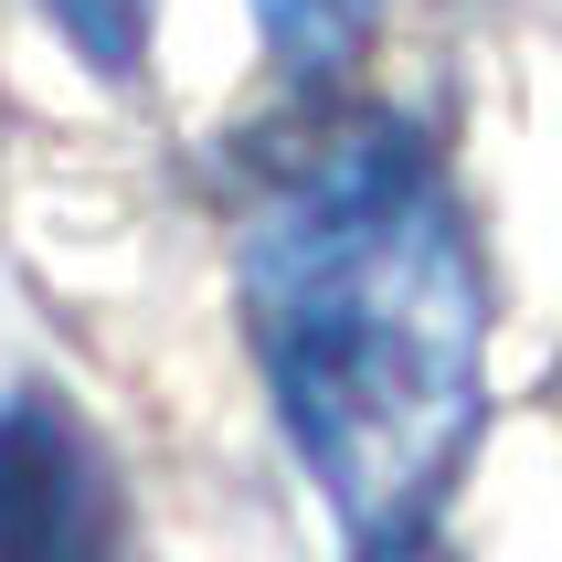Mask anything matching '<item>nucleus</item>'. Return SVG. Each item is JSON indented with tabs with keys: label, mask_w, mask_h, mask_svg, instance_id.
Masks as SVG:
<instances>
[{
	"label": "nucleus",
	"mask_w": 562,
	"mask_h": 562,
	"mask_svg": "<svg viewBox=\"0 0 562 562\" xmlns=\"http://www.w3.org/2000/svg\"><path fill=\"white\" fill-rule=\"evenodd\" d=\"M245 340L318 499L361 541L425 531L488 414V277L436 149L350 117L245 213Z\"/></svg>",
	"instance_id": "f257e3e1"
},
{
	"label": "nucleus",
	"mask_w": 562,
	"mask_h": 562,
	"mask_svg": "<svg viewBox=\"0 0 562 562\" xmlns=\"http://www.w3.org/2000/svg\"><path fill=\"white\" fill-rule=\"evenodd\" d=\"M0 562H138L117 457L54 382L0 393Z\"/></svg>",
	"instance_id": "f03ea898"
},
{
	"label": "nucleus",
	"mask_w": 562,
	"mask_h": 562,
	"mask_svg": "<svg viewBox=\"0 0 562 562\" xmlns=\"http://www.w3.org/2000/svg\"><path fill=\"white\" fill-rule=\"evenodd\" d=\"M255 32H266V54H277L286 86H340L372 54L382 0H255Z\"/></svg>",
	"instance_id": "7ed1b4c3"
},
{
	"label": "nucleus",
	"mask_w": 562,
	"mask_h": 562,
	"mask_svg": "<svg viewBox=\"0 0 562 562\" xmlns=\"http://www.w3.org/2000/svg\"><path fill=\"white\" fill-rule=\"evenodd\" d=\"M64 22V43L95 64V75H138L149 64V22H159V0H43Z\"/></svg>",
	"instance_id": "20e7f679"
},
{
	"label": "nucleus",
	"mask_w": 562,
	"mask_h": 562,
	"mask_svg": "<svg viewBox=\"0 0 562 562\" xmlns=\"http://www.w3.org/2000/svg\"><path fill=\"white\" fill-rule=\"evenodd\" d=\"M361 562H457L436 531H393V541H361Z\"/></svg>",
	"instance_id": "39448f33"
}]
</instances>
